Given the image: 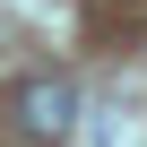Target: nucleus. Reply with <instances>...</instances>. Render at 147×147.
I'll return each instance as SVG.
<instances>
[{
	"label": "nucleus",
	"mask_w": 147,
	"mask_h": 147,
	"mask_svg": "<svg viewBox=\"0 0 147 147\" xmlns=\"http://www.w3.org/2000/svg\"><path fill=\"white\" fill-rule=\"evenodd\" d=\"M69 121H78V95H69L61 78H35V87L18 95V130H26V138H61Z\"/></svg>",
	"instance_id": "1"
}]
</instances>
